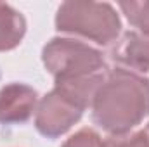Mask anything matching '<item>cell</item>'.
<instances>
[{
	"mask_svg": "<svg viewBox=\"0 0 149 147\" xmlns=\"http://www.w3.org/2000/svg\"><path fill=\"white\" fill-rule=\"evenodd\" d=\"M90 111L94 125L108 135L132 132L149 116V80L121 68L109 69Z\"/></svg>",
	"mask_w": 149,
	"mask_h": 147,
	"instance_id": "1",
	"label": "cell"
},
{
	"mask_svg": "<svg viewBox=\"0 0 149 147\" xmlns=\"http://www.w3.org/2000/svg\"><path fill=\"white\" fill-rule=\"evenodd\" d=\"M56 30L99 47L114 43L121 33V19L108 2L68 0L56 12Z\"/></svg>",
	"mask_w": 149,
	"mask_h": 147,
	"instance_id": "2",
	"label": "cell"
},
{
	"mask_svg": "<svg viewBox=\"0 0 149 147\" xmlns=\"http://www.w3.org/2000/svg\"><path fill=\"white\" fill-rule=\"evenodd\" d=\"M42 62L54 83L83 80L108 71L104 54L99 49L68 37L50 38L42 49Z\"/></svg>",
	"mask_w": 149,
	"mask_h": 147,
	"instance_id": "3",
	"label": "cell"
},
{
	"mask_svg": "<svg viewBox=\"0 0 149 147\" xmlns=\"http://www.w3.org/2000/svg\"><path fill=\"white\" fill-rule=\"evenodd\" d=\"M83 116V109L63 95L59 90L52 88L38 101L35 111V128L45 139H59L68 133Z\"/></svg>",
	"mask_w": 149,
	"mask_h": 147,
	"instance_id": "4",
	"label": "cell"
},
{
	"mask_svg": "<svg viewBox=\"0 0 149 147\" xmlns=\"http://www.w3.org/2000/svg\"><path fill=\"white\" fill-rule=\"evenodd\" d=\"M38 106L37 90L26 83L12 81L0 88V125H23Z\"/></svg>",
	"mask_w": 149,
	"mask_h": 147,
	"instance_id": "5",
	"label": "cell"
},
{
	"mask_svg": "<svg viewBox=\"0 0 149 147\" xmlns=\"http://www.w3.org/2000/svg\"><path fill=\"white\" fill-rule=\"evenodd\" d=\"M109 57L118 68L142 74L149 71V35L137 30L125 31L114 42Z\"/></svg>",
	"mask_w": 149,
	"mask_h": 147,
	"instance_id": "6",
	"label": "cell"
},
{
	"mask_svg": "<svg viewBox=\"0 0 149 147\" xmlns=\"http://www.w3.org/2000/svg\"><path fill=\"white\" fill-rule=\"evenodd\" d=\"M26 35V19L12 5L0 2V52L16 49Z\"/></svg>",
	"mask_w": 149,
	"mask_h": 147,
	"instance_id": "7",
	"label": "cell"
},
{
	"mask_svg": "<svg viewBox=\"0 0 149 147\" xmlns=\"http://www.w3.org/2000/svg\"><path fill=\"white\" fill-rule=\"evenodd\" d=\"M118 7L128 23L141 33L149 35V0L142 2H120Z\"/></svg>",
	"mask_w": 149,
	"mask_h": 147,
	"instance_id": "8",
	"label": "cell"
},
{
	"mask_svg": "<svg viewBox=\"0 0 149 147\" xmlns=\"http://www.w3.org/2000/svg\"><path fill=\"white\" fill-rule=\"evenodd\" d=\"M106 147H149V123L135 132L123 135H109L104 140Z\"/></svg>",
	"mask_w": 149,
	"mask_h": 147,
	"instance_id": "9",
	"label": "cell"
},
{
	"mask_svg": "<svg viewBox=\"0 0 149 147\" xmlns=\"http://www.w3.org/2000/svg\"><path fill=\"white\" fill-rule=\"evenodd\" d=\"M61 147H106L101 135L92 128H81L71 135Z\"/></svg>",
	"mask_w": 149,
	"mask_h": 147,
	"instance_id": "10",
	"label": "cell"
}]
</instances>
